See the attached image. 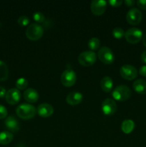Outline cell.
Instances as JSON below:
<instances>
[{"mask_svg": "<svg viewBox=\"0 0 146 147\" xmlns=\"http://www.w3.org/2000/svg\"><path fill=\"white\" fill-rule=\"evenodd\" d=\"M113 36L116 39H120L125 36V31L121 27H115L113 30Z\"/></svg>", "mask_w": 146, "mask_h": 147, "instance_id": "cell-24", "label": "cell"}, {"mask_svg": "<svg viewBox=\"0 0 146 147\" xmlns=\"http://www.w3.org/2000/svg\"><path fill=\"white\" fill-rule=\"evenodd\" d=\"M143 19V14L139 9L133 7L131 8L127 13L126 20L127 22L132 25L138 24Z\"/></svg>", "mask_w": 146, "mask_h": 147, "instance_id": "cell-9", "label": "cell"}, {"mask_svg": "<svg viewBox=\"0 0 146 147\" xmlns=\"http://www.w3.org/2000/svg\"><path fill=\"white\" fill-rule=\"evenodd\" d=\"M37 113L39 116L42 118H47L51 116L54 113V109L52 106L47 103H41L38 106L37 109Z\"/></svg>", "mask_w": 146, "mask_h": 147, "instance_id": "cell-13", "label": "cell"}, {"mask_svg": "<svg viewBox=\"0 0 146 147\" xmlns=\"http://www.w3.org/2000/svg\"><path fill=\"white\" fill-rule=\"evenodd\" d=\"M9 77V69L4 62L0 60V81H4Z\"/></svg>", "mask_w": 146, "mask_h": 147, "instance_id": "cell-21", "label": "cell"}, {"mask_svg": "<svg viewBox=\"0 0 146 147\" xmlns=\"http://www.w3.org/2000/svg\"><path fill=\"white\" fill-rule=\"evenodd\" d=\"M107 1L104 0H93L90 4V9L92 12L97 16L102 14L105 11L107 7Z\"/></svg>", "mask_w": 146, "mask_h": 147, "instance_id": "cell-11", "label": "cell"}, {"mask_svg": "<svg viewBox=\"0 0 146 147\" xmlns=\"http://www.w3.org/2000/svg\"><path fill=\"white\" fill-rule=\"evenodd\" d=\"M100 86L102 90L104 92L108 93L111 91L113 88V81L112 78L109 76H105L100 81Z\"/></svg>", "mask_w": 146, "mask_h": 147, "instance_id": "cell-18", "label": "cell"}, {"mask_svg": "<svg viewBox=\"0 0 146 147\" xmlns=\"http://www.w3.org/2000/svg\"><path fill=\"white\" fill-rule=\"evenodd\" d=\"M135 129V122L131 119H125L122 122L121 129L123 133L128 134H130Z\"/></svg>", "mask_w": 146, "mask_h": 147, "instance_id": "cell-19", "label": "cell"}, {"mask_svg": "<svg viewBox=\"0 0 146 147\" xmlns=\"http://www.w3.org/2000/svg\"><path fill=\"white\" fill-rule=\"evenodd\" d=\"M137 5L142 9H146V0H138L137 1Z\"/></svg>", "mask_w": 146, "mask_h": 147, "instance_id": "cell-29", "label": "cell"}, {"mask_svg": "<svg viewBox=\"0 0 146 147\" xmlns=\"http://www.w3.org/2000/svg\"><path fill=\"white\" fill-rule=\"evenodd\" d=\"M141 60L143 63H146V50L143 52L141 55Z\"/></svg>", "mask_w": 146, "mask_h": 147, "instance_id": "cell-33", "label": "cell"}, {"mask_svg": "<svg viewBox=\"0 0 146 147\" xmlns=\"http://www.w3.org/2000/svg\"><path fill=\"white\" fill-rule=\"evenodd\" d=\"M112 96L115 100L119 101H124L130 97L131 90L128 86L125 85H120L115 88L112 93Z\"/></svg>", "mask_w": 146, "mask_h": 147, "instance_id": "cell-3", "label": "cell"}, {"mask_svg": "<svg viewBox=\"0 0 146 147\" xmlns=\"http://www.w3.org/2000/svg\"><path fill=\"white\" fill-rule=\"evenodd\" d=\"M7 113H8V112H7L5 106L0 105V119H3L7 117Z\"/></svg>", "mask_w": 146, "mask_h": 147, "instance_id": "cell-27", "label": "cell"}, {"mask_svg": "<svg viewBox=\"0 0 146 147\" xmlns=\"http://www.w3.org/2000/svg\"><path fill=\"white\" fill-rule=\"evenodd\" d=\"M97 60L95 53L92 50H86L82 52L78 56V62L80 65L85 67L91 66L94 64Z\"/></svg>", "mask_w": 146, "mask_h": 147, "instance_id": "cell-4", "label": "cell"}, {"mask_svg": "<svg viewBox=\"0 0 146 147\" xmlns=\"http://www.w3.org/2000/svg\"><path fill=\"white\" fill-rule=\"evenodd\" d=\"M120 76L127 80H134L137 76V70L131 65H123L120 69Z\"/></svg>", "mask_w": 146, "mask_h": 147, "instance_id": "cell-8", "label": "cell"}, {"mask_svg": "<svg viewBox=\"0 0 146 147\" xmlns=\"http://www.w3.org/2000/svg\"><path fill=\"white\" fill-rule=\"evenodd\" d=\"M143 32L137 27H132L128 29L125 32V37L129 43L136 44L143 38Z\"/></svg>", "mask_w": 146, "mask_h": 147, "instance_id": "cell-5", "label": "cell"}, {"mask_svg": "<svg viewBox=\"0 0 146 147\" xmlns=\"http://www.w3.org/2000/svg\"><path fill=\"white\" fill-rule=\"evenodd\" d=\"M16 113L21 119H30L35 116L37 109L33 105L29 103H21L17 106Z\"/></svg>", "mask_w": 146, "mask_h": 147, "instance_id": "cell-1", "label": "cell"}, {"mask_svg": "<svg viewBox=\"0 0 146 147\" xmlns=\"http://www.w3.org/2000/svg\"><path fill=\"white\" fill-rule=\"evenodd\" d=\"M13 138H14V136L11 132L7 131L0 132V144H9L13 140Z\"/></svg>", "mask_w": 146, "mask_h": 147, "instance_id": "cell-20", "label": "cell"}, {"mask_svg": "<svg viewBox=\"0 0 146 147\" xmlns=\"http://www.w3.org/2000/svg\"><path fill=\"white\" fill-rule=\"evenodd\" d=\"M44 33V29L37 23H32L27 27L25 34L27 38L32 41H37L41 38Z\"/></svg>", "mask_w": 146, "mask_h": 147, "instance_id": "cell-2", "label": "cell"}, {"mask_svg": "<svg viewBox=\"0 0 146 147\" xmlns=\"http://www.w3.org/2000/svg\"><path fill=\"white\" fill-rule=\"evenodd\" d=\"M77 75L72 69H66L61 75V83L65 87H71L75 83Z\"/></svg>", "mask_w": 146, "mask_h": 147, "instance_id": "cell-6", "label": "cell"}, {"mask_svg": "<svg viewBox=\"0 0 146 147\" xmlns=\"http://www.w3.org/2000/svg\"><path fill=\"white\" fill-rule=\"evenodd\" d=\"M135 3V1L134 0H125V4L127 6V7H132L133 6Z\"/></svg>", "mask_w": 146, "mask_h": 147, "instance_id": "cell-32", "label": "cell"}, {"mask_svg": "<svg viewBox=\"0 0 146 147\" xmlns=\"http://www.w3.org/2000/svg\"><path fill=\"white\" fill-rule=\"evenodd\" d=\"M33 19L38 24V23L43 22L45 20V17H44V15L41 11H35L33 14Z\"/></svg>", "mask_w": 146, "mask_h": 147, "instance_id": "cell-25", "label": "cell"}, {"mask_svg": "<svg viewBox=\"0 0 146 147\" xmlns=\"http://www.w3.org/2000/svg\"><path fill=\"white\" fill-rule=\"evenodd\" d=\"M18 23L20 26H22V27H24V26H27V24H29V19L28 17L25 15H21L18 18Z\"/></svg>", "mask_w": 146, "mask_h": 147, "instance_id": "cell-26", "label": "cell"}, {"mask_svg": "<svg viewBox=\"0 0 146 147\" xmlns=\"http://www.w3.org/2000/svg\"><path fill=\"white\" fill-rule=\"evenodd\" d=\"M117 103L113 99L106 98L102 101L101 105L102 111L106 116H111L117 111Z\"/></svg>", "mask_w": 146, "mask_h": 147, "instance_id": "cell-10", "label": "cell"}, {"mask_svg": "<svg viewBox=\"0 0 146 147\" xmlns=\"http://www.w3.org/2000/svg\"><path fill=\"white\" fill-rule=\"evenodd\" d=\"M21 98V93L17 88H11L8 90L6 93L5 98L8 103L14 105L18 103Z\"/></svg>", "mask_w": 146, "mask_h": 147, "instance_id": "cell-12", "label": "cell"}, {"mask_svg": "<svg viewBox=\"0 0 146 147\" xmlns=\"http://www.w3.org/2000/svg\"><path fill=\"white\" fill-rule=\"evenodd\" d=\"M139 73L142 76L146 77V65H143L142 67H140V70H139Z\"/></svg>", "mask_w": 146, "mask_h": 147, "instance_id": "cell-30", "label": "cell"}, {"mask_svg": "<svg viewBox=\"0 0 146 147\" xmlns=\"http://www.w3.org/2000/svg\"><path fill=\"white\" fill-rule=\"evenodd\" d=\"M88 47L92 50H96L100 47V40L97 37H92L88 41Z\"/></svg>", "mask_w": 146, "mask_h": 147, "instance_id": "cell-22", "label": "cell"}, {"mask_svg": "<svg viewBox=\"0 0 146 147\" xmlns=\"http://www.w3.org/2000/svg\"><path fill=\"white\" fill-rule=\"evenodd\" d=\"M28 86V80L24 78H19L16 81V87L18 90H24Z\"/></svg>", "mask_w": 146, "mask_h": 147, "instance_id": "cell-23", "label": "cell"}, {"mask_svg": "<svg viewBox=\"0 0 146 147\" xmlns=\"http://www.w3.org/2000/svg\"><path fill=\"white\" fill-rule=\"evenodd\" d=\"M123 1L122 0H110L108 1V3L113 7H120L122 4H123Z\"/></svg>", "mask_w": 146, "mask_h": 147, "instance_id": "cell-28", "label": "cell"}, {"mask_svg": "<svg viewBox=\"0 0 146 147\" xmlns=\"http://www.w3.org/2000/svg\"><path fill=\"white\" fill-rule=\"evenodd\" d=\"M23 96H24V99L29 103H35L40 97L38 92L32 88H29L26 89Z\"/></svg>", "mask_w": 146, "mask_h": 147, "instance_id": "cell-15", "label": "cell"}, {"mask_svg": "<svg viewBox=\"0 0 146 147\" xmlns=\"http://www.w3.org/2000/svg\"><path fill=\"white\" fill-rule=\"evenodd\" d=\"M134 90L140 94H145L146 93V80L143 79H137L135 80L133 84Z\"/></svg>", "mask_w": 146, "mask_h": 147, "instance_id": "cell-17", "label": "cell"}, {"mask_svg": "<svg viewBox=\"0 0 146 147\" xmlns=\"http://www.w3.org/2000/svg\"><path fill=\"white\" fill-rule=\"evenodd\" d=\"M143 43L145 46L146 47V33L144 34V36L143 37Z\"/></svg>", "mask_w": 146, "mask_h": 147, "instance_id": "cell-34", "label": "cell"}, {"mask_svg": "<svg viewBox=\"0 0 146 147\" xmlns=\"http://www.w3.org/2000/svg\"><path fill=\"white\" fill-rule=\"evenodd\" d=\"M6 93H7V90L2 86H0V98L5 97Z\"/></svg>", "mask_w": 146, "mask_h": 147, "instance_id": "cell-31", "label": "cell"}, {"mask_svg": "<svg viewBox=\"0 0 146 147\" xmlns=\"http://www.w3.org/2000/svg\"><path fill=\"white\" fill-rule=\"evenodd\" d=\"M99 59L104 64H112L115 60V55L113 50L107 47H102L98 51Z\"/></svg>", "mask_w": 146, "mask_h": 147, "instance_id": "cell-7", "label": "cell"}, {"mask_svg": "<svg viewBox=\"0 0 146 147\" xmlns=\"http://www.w3.org/2000/svg\"><path fill=\"white\" fill-rule=\"evenodd\" d=\"M4 124H5L6 127L11 132L16 133L19 130V123L17 119L12 116H8L6 119Z\"/></svg>", "mask_w": 146, "mask_h": 147, "instance_id": "cell-16", "label": "cell"}, {"mask_svg": "<svg viewBox=\"0 0 146 147\" xmlns=\"http://www.w3.org/2000/svg\"><path fill=\"white\" fill-rule=\"evenodd\" d=\"M83 98V96L80 92L72 91L70 92L66 97V101L71 106H76L80 104Z\"/></svg>", "mask_w": 146, "mask_h": 147, "instance_id": "cell-14", "label": "cell"}]
</instances>
